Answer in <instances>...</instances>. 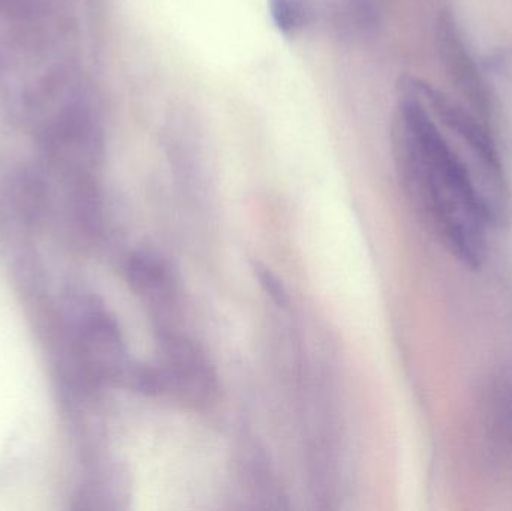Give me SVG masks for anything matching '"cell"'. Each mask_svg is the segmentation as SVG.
I'll use <instances>...</instances> for the list:
<instances>
[{"label":"cell","instance_id":"obj_3","mask_svg":"<svg viewBox=\"0 0 512 511\" xmlns=\"http://www.w3.org/2000/svg\"><path fill=\"white\" fill-rule=\"evenodd\" d=\"M271 21L280 35L288 39L297 38L312 20L310 0H268Z\"/></svg>","mask_w":512,"mask_h":511},{"label":"cell","instance_id":"obj_1","mask_svg":"<svg viewBox=\"0 0 512 511\" xmlns=\"http://www.w3.org/2000/svg\"><path fill=\"white\" fill-rule=\"evenodd\" d=\"M396 147L406 182L448 251L477 269L496 225L462 150L405 78L399 87Z\"/></svg>","mask_w":512,"mask_h":511},{"label":"cell","instance_id":"obj_4","mask_svg":"<svg viewBox=\"0 0 512 511\" xmlns=\"http://www.w3.org/2000/svg\"><path fill=\"white\" fill-rule=\"evenodd\" d=\"M132 282L144 293H164L170 284L167 269L152 255H135L129 266Z\"/></svg>","mask_w":512,"mask_h":511},{"label":"cell","instance_id":"obj_5","mask_svg":"<svg viewBox=\"0 0 512 511\" xmlns=\"http://www.w3.org/2000/svg\"><path fill=\"white\" fill-rule=\"evenodd\" d=\"M256 276H258V281L261 282V287L264 288L265 293H267L277 305H285L286 299H288V293H286L285 287H283L279 278H277L271 270L261 266L256 269Z\"/></svg>","mask_w":512,"mask_h":511},{"label":"cell","instance_id":"obj_2","mask_svg":"<svg viewBox=\"0 0 512 511\" xmlns=\"http://www.w3.org/2000/svg\"><path fill=\"white\" fill-rule=\"evenodd\" d=\"M439 42H441L442 56L448 65V71L453 75L457 86L468 95L475 107L486 108V93H484L480 75L453 21L448 18H444L439 26Z\"/></svg>","mask_w":512,"mask_h":511}]
</instances>
